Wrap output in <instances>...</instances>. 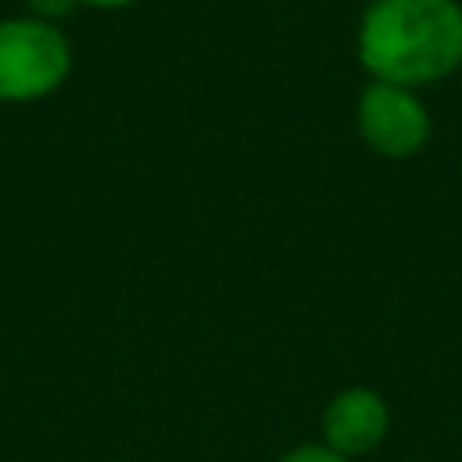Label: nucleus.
<instances>
[{"label": "nucleus", "mask_w": 462, "mask_h": 462, "mask_svg": "<svg viewBox=\"0 0 462 462\" xmlns=\"http://www.w3.org/2000/svg\"><path fill=\"white\" fill-rule=\"evenodd\" d=\"M361 65L397 87H422L462 65L458 0H372L357 25Z\"/></svg>", "instance_id": "1"}, {"label": "nucleus", "mask_w": 462, "mask_h": 462, "mask_svg": "<svg viewBox=\"0 0 462 462\" xmlns=\"http://www.w3.org/2000/svg\"><path fill=\"white\" fill-rule=\"evenodd\" d=\"M72 47L65 32L40 18L0 22V101H36L65 83Z\"/></svg>", "instance_id": "2"}, {"label": "nucleus", "mask_w": 462, "mask_h": 462, "mask_svg": "<svg viewBox=\"0 0 462 462\" xmlns=\"http://www.w3.org/2000/svg\"><path fill=\"white\" fill-rule=\"evenodd\" d=\"M357 130L372 152L386 159H408L430 137V112L411 87L375 79L372 87L361 90Z\"/></svg>", "instance_id": "3"}, {"label": "nucleus", "mask_w": 462, "mask_h": 462, "mask_svg": "<svg viewBox=\"0 0 462 462\" xmlns=\"http://www.w3.org/2000/svg\"><path fill=\"white\" fill-rule=\"evenodd\" d=\"M386 430H390V408L368 386H346V390H339L328 401L325 419H321L325 444L332 451H339L343 458H357V455L375 451L383 444Z\"/></svg>", "instance_id": "4"}, {"label": "nucleus", "mask_w": 462, "mask_h": 462, "mask_svg": "<svg viewBox=\"0 0 462 462\" xmlns=\"http://www.w3.org/2000/svg\"><path fill=\"white\" fill-rule=\"evenodd\" d=\"M278 462H350V458H343V455L332 451L328 444H300V448L285 451Z\"/></svg>", "instance_id": "5"}, {"label": "nucleus", "mask_w": 462, "mask_h": 462, "mask_svg": "<svg viewBox=\"0 0 462 462\" xmlns=\"http://www.w3.org/2000/svg\"><path fill=\"white\" fill-rule=\"evenodd\" d=\"M76 7V0H29V11H32V18H40V22H58V18H65L69 11Z\"/></svg>", "instance_id": "6"}, {"label": "nucleus", "mask_w": 462, "mask_h": 462, "mask_svg": "<svg viewBox=\"0 0 462 462\" xmlns=\"http://www.w3.org/2000/svg\"><path fill=\"white\" fill-rule=\"evenodd\" d=\"M76 4H87V7H126L134 0H76Z\"/></svg>", "instance_id": "7"}, {"label": "nucleus", "mask_w": 462, "mask_h": 462, "mask_svg": "<svg viewBox=\"0 0 462 462\" xmlns=\"http://www.w3.org/2000/svg\"><path fill=\"white\" fill-rule=\"evenodd\" d=\"M0 105H4V101H0Z\"/></svg>", "instance_id": "8"}]
</instances>
